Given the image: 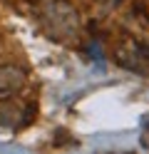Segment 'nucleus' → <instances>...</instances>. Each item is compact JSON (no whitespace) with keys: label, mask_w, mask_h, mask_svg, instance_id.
<instances>
[{"label":"nucleus","mask_w":149,"mask_h":154,"mask_svg":"<svg viewBox=\"0 0 149 154\" xmlns=\"http://www.w3.org/2000/svg\"><path fill=\"white\" fill-rule=\"evenodd\" d=\"M25 75L13 65H0V92H13L23 85Z\"/></svg>","instance_id":"nucleus-2"},{"label":"nucleus","mask_w":149,"mask_h":154,"mask_svg":"<svg viewBox=\"0 0 149 154\" xmlns=\"http://www.w3.org/2000/svg\"><path fill=\"white\" fill-rule=\"evenodd\" d=\"M23 117V107L13 100H3L0 102V127H20Z\"/></svg>","instance_id":"nucleus-3"},{"label":"nucleus","mask_w":149,"mask_h":154,"mask_svg":"<svg viewBox=\"0 0 149 154\" xmlns=\"http://www.w3.org/2000/svg\"><path fill=\"white\" fill-rule=\"evenodd\" d=\"M40 23L55 40H72L79 32V17L75 8H70L62 0H47L40 10Z\"/></svg>","instance_id":"nucleus-1"}]
</instances>
